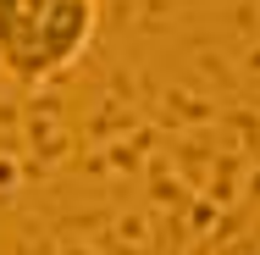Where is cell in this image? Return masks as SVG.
Wrapping results in <instances>:
<instances>
[{"label":"cell","mask_w":260,"mask_h":255,"mask_svg":"<svg viewBox=\"0 0 260 255\" xmlns=\"http://www.w3.org/2000/svg\"><path fill=\"white\" fill-rule=\"evenodd\" d=\"M100 0H0V72L17 89H45L94 45Z\"/></svg>","instance_id":"6da1fadb"}]
</instances>
